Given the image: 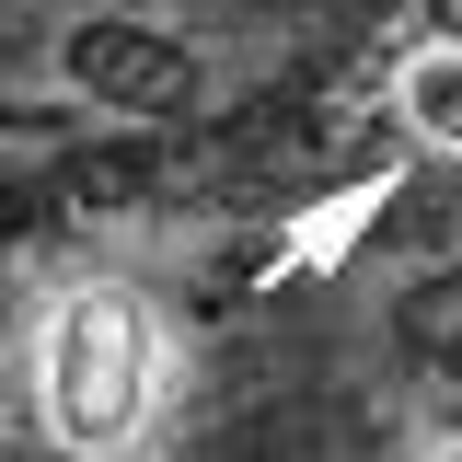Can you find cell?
<instances>
[{
    "mask_svg": "<svg viewBox=\"0 0 462 462\" xmlns=\"http://www.w3.org/2000/svg\"><path fill=\"white\" fill-rule=\"evenodd\" d=\"M162 404V312L127 278H81L58 289L47 336H35V416L69 462H127L151 439Z\"/></svg>",
    "mask_w": 462,
    "mask_h": 462,
    "instance_id": "cell-1",
    "label": "cell"
},
{
    "mask_svg": "<svg viewBox=\"0 0 462 462\" xmlns=\"http://www.w3.org/2000/svg\"><path fill=\"white\" fill-rule=\"evenodd\" d=\"M69 81H81V93H105V105H139V116H151V105H173L197 69H185L173 47H151V35L105 23V35H69Z\"/></svg>",
    "mask_w": 462,
    "mask_h": 462,
    "instance_id": "cell-2",
    "label": "cell"
},
{
    "mask_svg": "<svg viewBox=\"0 0 462 462\" xmlns=\"http://www.w3.org/2000/svg\"><path fill=\"white\" fill-rule=\"evenodd\" d=\"M393 105H404V127L416 139H439V151H462V47H428L404 58V81H393Z\"/></svg>",
    "mask_w": 462,
    "mask_h": 462,
    "instance_id": "cell-3",
    "label": "cell"
},
{
    "mask_svg": "<svg viewBox=\"0 0 462 462\" xmlns=\"http://www.w3.org/2000/svg\"><path fill=\"white\" fill-rule=\"evenodd\" d=\"M382 197H393V173H370V185H346V197L324 208V220H300V231H289V266H324V254H336L346 231H370V220H382Z\"/></svg>",
    "mask_w": 462,
    "mask_h": 462,
    "instance_id": "cell-4",
    "label": "cell"
},
{
    "mask_svg": "<svg viewBox=\"0 0 462 462\" xmlns=\"http://www.w3.org/2000/svg\"><path fill=\"white\" fill-rule=\"evenodd\" d=\"M428 35H439V47H462V0H428Z\"/></svg>",
    "mask_w": 462,
    "mask_h": 462,
    "instance_id": "cell-5",
    "label": "cell"
},
{
    "mask_svg": "<svg viewBox=\"0 0 462 462\" xmlns=\"http://www.w3.org/2000/svg\"><path fill=\"white\" fill-rule=\"evenodd\" d=\"M439 462H462V439H451V451H439Z\"/></svg>",
    "mask_w": 462,
    "mask_h": 462,
    "instance_id": "cell-6",
    "label": "cell"
}]
</instances>
